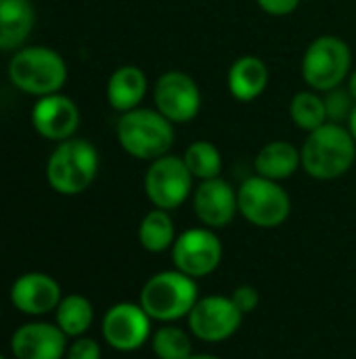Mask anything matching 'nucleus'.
Returning a JSON list of instances; mask_svg holds the SVG:
<instances>
[{
  "label": "nucleus",
  "instance_id": "nucleus-1",
  "mask_svg": "<svg viewBox=\"0 0 356 359\" xmlns=\"http://www.w3.org/2000/svg\"><path fill=\"white\" fill-rule=\"evenodd\" d=\"M302 168L317 181L344 177L356 162V141L350 130L338 122H325L306 135L302 147Z\"/></svg>",
  "mask_w": 356,
  "mask_h": 359
},
{
  "label": "nucleus",
  "instance_id": "nucleus-2",
  "mask_svg": "<svg viewBox=\"0 0 356 359\" xmlns=\"http://www.w3.org/2000/svg\"><path fill=\"white\" fill-rule=\"evenodd\" d=\"M199 301L197 282L178 269H166L153 273L141 288L138 305L153 322L174 324L189 318L191 309Z\"/></svg>",
  "mask_w": 356,
  "mask_h": 359
},
{
  "label": "nucleus",
  "instance_id": "nucleus-3",
  "mask_svg": "<svg viewBox=\"0 0 356 359\" xmlns=\"http://www.w3.org/2000/svg\"><path fill=\"white\" fill-rule=\"evenodd\" d=\"M101 158L97 147L80 137L61 141L46 162V181L61 196H78L86 191L99 175Z\"/></svg>",
  "mask_w": 356,
  "mask_h": 359
},
{
  "label": "nucleus",
  "instance_id": "nucleus-4",
  "mask_svg": "<svg viewBox=\"0 0 356 359\" xmlns=\"http://www.w3.org/2000/svg\"><path fill=\"white\" fill-rule=\"evenodd\" d=\"M120 147L136 158L153 162L170 154L174 145V124L157 109L136 107L120 116L115 126Z\"/></svg>",
  "mask_w": 356,
  "mask_h": 359
},
{
  "label": "nucleus",
  "instance_id": "nucleus-5",
  "mask_svg": "<svg viewBox=\"0 0 356 359\" xmlns=\"http://www.w3.org/2000/svg\"><path fill=\"white\" fill-rule=\"evenodd\" d=\"M10 82L34 97L61 93L67 82V63L50 46H21L8 63Z\"/></svg>",
  "mask_w": 356,
  "mask_h": 359
},
{
  "label": "nucleus",
  "instance_id": "nucleus-6",
  "mask_svg": "<svg viewBox=\"0 0 356 359\" xmlns=\"http://www.w3.org/2000/svg\"><path fill=\"white\" fill-rule=\"evenodd\" d=\"M300 72L308 88L317 93L334 90L342 86L353 72V50L340 36L323 34L306 46Z\"/></svg>",
  "mask_w": 356,
  "mask_h": 359
},
{
  "label": "nucleus",
  "instance_id": "nucleus-7",
  "mask_svg": "<svg viewBox=\"0 0 356 359\" xmlns=\"http://www.w3.org/2000/svg\"><path fill=\"white\" fill-rule=\"evenodd\" d=\"M237 208L250 225L260 229H275L290 219L292 198L281 183L254 175L239 185Z\"/></svg>",
  "mask_w": 356,
  "mask_h": 359
},
{
  "label": "nucleus",
  "instance_id": "nucleus-8",
  "mask_svg": "<svg viewBox=\"0 0 356 359\" xmlns=\"http://www.w3.org/2000/svg\"><path fill=\"white\" fill-rule=\"evenodd\" d=\"M143 187L153 208L172 212L180 208L193 194V175L189 172L183 156L166 154L149 164Z\"/></svg>",
  "mask_w": 356,
  "mask_h": 359
},
{
  "label": "nucleus",
  "instance_id": "nucleus-9",
  "mask_svg": "<svg viewBox=\"0 0 356 359\" xmlns=\"http://www.w3.org/2000/svg\"><path fill=\"white\" fill-rule=\"evenodd\" d=\"M174 269L185 276L199 280L214 273L222 263V242L216 236V229L210 227H191L176 236L174 246L170 248Z\"/></svg>",
  "mask_w": 356,
  "mask_h": 359
},
{
  "label": "nucleus",
  "instance_id": "nucleus-10",
  "mask_svg": "<svg viewBox=\"0 0 356 359\" xmlns=\"http://www.w3.org/2000/svg\"><path fill=\"white\" fill-rule=\"evenodd\" d=\"M243 318L245 316L237 309L231 297L208 294L199 297L187 318V324L195 339L204 343H222L237 334Z\"/></svg>",
  "mask_w": 356,
  "mask_h": 359
},
{
  "label": "nucleus",
  "instance_id": "nucleus-11",
  "mask_svg": "<svg viewBox=\"0 0 356 359\" xmlns=\"http://www.w3.org/2000/svg\"><path fill=\"white\" fill-rule=\"evenodd\" d=\"M155 109L172 124H187L201 111L199 84L180 69L164 72L153 86Z\"/></svg>",
  "mask_w": 356,
  "mask_h": 359
},
{
  "label": "nucleus",
  "instance_id": "nucleus-12",
  "mask_svg": "<svg viewBox=\"0 0 356 359\" xmlns=\"http://www.w3.org/2000/svg\"><path fill=\"white\" fill-rule=\"evenodd\" d=\"M151 322L153 320L138 303H115L103 316V341L120 353L138 351L151 341Z\"/></svg>",
  "mask_w": 356,
  "mask_h": 359
},
{
  "label": "nucleus",
  "instance_id": "nucleus-13",
  "mask_svg": "<svg viewBox=\"0 0 356 359\" xmlns=\"http://www.w3.org/2000/svg\"><path fill=\"white\" fill-rule=\"evenodd\" d=\"M31 126L48 141H67L80 126V109L71 97L61 93L38 97L31 107Z\"/></svg>",
  "mask_w": 356,
  "mask_h": 359
},
{
  "label": "nucleus",
  "instance_id": "nucleus-14",
  "mask_svg": "<svg viewBox=\"0 0 356 359\" xmlns=\"http://www.w3.org/2000/svg\"><path fill=\"white\" fill-rule=\"evenodd\" d=\"M193 210L204 227L222 229L237 217V189L222 177L199 181L193 191Z\"/></svg>",
  "mask_w": 356,
  "mask_h": 359
},
{
  "label": "nucleus",
  "instance_id": "nucleus-15",
  "mask_svg": "<svg viewBox=\"0 0 356 359\" xmlns=\"http://www.w3.org/2000/svg\"><path fill=\"white\" fill-rule=\"evenodd\" d=\"M61 299L63 292L59 282L42 271H27L10 286V303L23 316L40 318L55 313Z\"/></svg>",
  "mask_w": 356,
  "mask_h": 359
},
{
  "label": "nucleus",
  "instance_id": "nucleus-16",
  "mask_svg": "<svg viewBox=\"0 0 356 359\" xmlns=\"http://www.w3.org/2000/svg\"><path fill=\"white\" fill-rule=\"evenodd\" d=\"M67 337L57 324L29 322L19 326L10 337L15 359H63L67 353Z\"/></svg>",
  "mask_w": 356,
  "mask_h": 359
},
{
  "label": "nucleus",
  "instance_id": "nucleus-17",
  "mask_svg": "<svg viewBox=\"0 0 356 359\" xmlns=\"http://www.w3.org/2000/svg\"><path fill=\"white\" fill-rule=\"evenodd\" d=\"M271 72L266 63L256 55H243L233 61L227 74V86L233 99L241 103L256 101L269 86Z\"/></svg>",
  "mask_w": 356,
  "mask_h": 359
},
{
  "label": "nucleus",
  "instance_id": "nucleus-18",
  "mask_svg": "<svg viewBox=\"0 0 356 359\" xmlns=\"http://www.w3.org/2000/svg\"><path fill=\"white\" fill-rule=\"evenodd\" d=\"M147 88H149L147 74L138 65H122L107 80V88H105L107 103L115 111L126 114L130 109L141 107L143 99L147 97Z\"/></svg>",
  "mask_w": 356,
  "mask_h": 359
},
{
  "label": "nucleus",
  "instance_id": "nucleus-19",
  "mask_svg": "<svg viewBox=\"0 0 356 359\" xmlns=\"http://www.w3.org/2000/svg\"><path fill=\"white\" fill-rule=\"evenodd\" d=\"M302 168V156L300 149L283 139L271 141L260 147V151L254 158V170L256 175L271 179V181H285L294 177Z\"/></svg>",
  "mask_w": 356,
  "mask_h": 359
},
{
  "label": "nucleus",
  "instance_id": "nucleus-20",
  "mask_svg": "<svg viewBox=\"0 0 356 359\" xmlns=\"http://www.w3.org/2000/svg\"><path fill=\"white\" fill-rule=\"evenodd\" d=\"M36 23L29 0H0V50H15L25 44Z\"/></svg>",
  "mask_w": 356,
  "mask_h": 359
},
{
  "label": "nucleus",
  "instance_id": "nucleus-21",
  "mask_svg": "<svg viewBox=\"0 0 356 359\" xmlns=\"http://www.w3.org/2000/svg\"><path fill=\"white\" fill-rule=\"evenodd\" d=\"M94 322V307L84 294H63L55 309V324L67 339L84 337Z\"/></svg>",
  "mask_w": 356,
  "mask_h": 359
},
{
  "label": "nucleus",
  "instance_id": "nucleus-22",
  "mask_svg": "<svg viewBox=\"0 0 356 359\" xmlns=\"http://www.w3.org/2000/svg\"><path fill=\"white\" fill-rule=\"evenodd\" d=\"M138 242L151 255H162L170 250L176 242V227L168 210H149L138 225Z\"/></svg>",
  "mask_w": 356,
  "mask_h": 359
},
{
  "label": "nucleus",
  "instance_id": "nucleus-23",
  "mask_svg": "<svg viewBox=\"0 0 356 359\" xmlns=\"http://www.w3.org/2000/svg\"><path fill=\"white\" fill-rule=\"evenodd\" d=\"M290 118L300 130L313 133L315 128L329 122L327 109H325V99L321 97V93H317L313 88L296 93L290 101Z\"/></svg>",
  "mask_w": 356,
  "mask_h": 359
},
{
  "label": "nucleus",
  "instance_id": "nucleus-24",
  "mask_svg": "<svg viewBox=\"0 0 356 359\" xmlns=\"http://www.w3.org/2000/svg\"><path fill=\"white\" fill-rule=\"evenodd\" d=\"M183 160H185L189 172L193 175V179H197V181L216 179L222 172V154L212 141H204V139L193 141L185 149Z\"/></svg>",
  "mask_w": 356,
  "mask_h": 359
},
{
  "label": "nucleus",
  "instance_id": "nucleus-25",
  "mask_svg": "<svg viewBox=\"0 0 356 359\" xmlns=\"http://www.w3.org/2000/svg\"><path fill=\"white\" fill-rule=\"evenodd\" d=\"M149 343L157 359H189L193 355L191 334L176 324H162L151 334Z\"/></svg>",
  "mask_w": 356,
  "mask_h": 359
},
{
  "label": "nucleus",
  "instance_id": "nucleus-26",
  "mask_svg": "<svg viewBox=\"0 0 356 359\" xmlns=\"http://www.w3.org/2000/svg\"><path fill=\"white\" fill-rule=\"evenodd\" d=\"M323 99H325L327 120L329 122H338V124L348 120L353 107L356 105V101L353 99V95L348 93V88H342V86H338L334 90H327Z\"/></svg>",
  "mask_w": 356,
  "mask_h": 359
},
{
  "label": "nucleus",
  "instance_id": "nucleus-27",
  "mask_svg": "<svg viewBox=\"0 0 356 359\" xmlns=\"http://www.w3.org/2000/svg\"><path fill=\"white\" fill-rule=\"evenodd\" d=\"M103 351H101V345L90 339V337H78L73 339L69 345H67V353L65 359H101Z\"/></svg>",
  "mask_w": 356,
  "mask_h": 359
},
{
  "label": "nucleus",
  "instance_id": "nucleus-28",
  "mask_svg": "<svg viewBox=\"0 0 356 359\" xmlns=\"http://www.w3.org/2000/svg\"><path fill=\"white\" fill-rule=\"evenodd\" d=\"M231 299H233V303L237 305V309H239L243 316L254 313V311L258 309V305H260V294H258V290H256L254 286H250V284L237 286V288L231 292Z\"/></svg>",
  "mask_w": 356,
  "mask_h": 359
},
{
  "label": "nucleus",
  "instance_id": "nucleus-29",
  "mask_svg": "<svg viewBox=\"0 0 356 359\" xmlns=\"http://www.w3.org/2000/svg\"><path fill=\"white\" fill-rule=\"evenodd\" d=\"M304 0H256L260 11H264L271 17H287L292 15Z\"/></svg>",
  "mask_w": 356,
  "mask_h": 359
},
{
  "label": "nucleus",
  "instance_id": "nucleus-30",
  "mask_svg": "<svg viewBox=\"0 0 356 359\" xmlns=\"http://www.w3.org/2000/svg\"><path fill=\"white\" fill-rule=\"evenodd\" d=\"M346 128L350 130L353 139L356 141V105L353 107V111H350V116H348V120H346Z\"/></svg>",
  "mask_w": 356,
  "mask_h": 359
},
{
  "label": "nucleus",
  "instance_id": "nucleus-31",
  "mask_svg": "<svg viewBox=\"0 0 356 359\" xmlns=\"http://www.w3.org/2000/svg\"><path fill=\"white\" fill-rule=\"evenodd\" d=\"M348 84H346V88H348V93L353 95V99L356 101V69L350 72V76H348V80H346Z\"/></svg>",
  "mask_w": 356,
  "mask_h": 359
},
{
  "label": "nucleus",
  "instance_id": "nucleus-32",
  "mask_svg": "<svg viewBox=\"0 0 356 359\" xmlns=\"http://www.w3.org/2000/svg\"><path fill=\"white\" fill-rule=\"evenodd\" d=\"M189 359H222L218 355H212V353H193Z\"/></svg>",
  "mask_w": 356,
  "mask_h": 359
},
{
  "label": "nucleus",
  "instance_id": "nucleus-33",
  "mask_svg": "<svg viewBox=\"0 0 356 359\" xmlns=\"http://www.w3.org/2000/svg\"><path fill=\"white\" fill-rule=\"evenodd\" d=\"M0 359H6V358H4V355H2V353H0Z\"/></svg>",
  "mask_w": 356,
  "mask_h": 359
}]
</instances>
